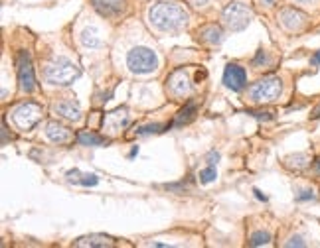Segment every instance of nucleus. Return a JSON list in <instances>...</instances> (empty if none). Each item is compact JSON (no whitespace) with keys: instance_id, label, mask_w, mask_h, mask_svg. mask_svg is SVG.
Returning <instances> with one entry per match:
<instances>
[{"instance_id":"obj_1","label":"nucleus","mask_w":320,"mask_h":248,"mask_svg":"<svg viewBox=\"0 0 320 248\" xmlns=\"http://www.w3.org/2000/svg\"><path fill=\"white\" fill-rule=\"evenodd\" d=\"M148 20L156 30L174 34V32H180L184 26L188 24V12L180 4H174V2H158V4L150 6Z\"/></svg>"},{"instance_id":"obj_2","label":"nucleus","mask_w":320,"mask_h":248,"mask_svg":"<svg viewBox=\"0 0 320 248\" xmlns=\"http://www.w3.org/2000/svg\"><path fill=\"white\" fill-rule=\"evenodd\" d=\"M46 81L50 85H58V87H67L76 81L81 75V69L77 67L73 61L65 59V57H55L53 61H50L44 69Z\"/></svg>"},{"instance_id":"obj_3","label":"nucleus","mask_w":320,"mask_h":248,"mask_svg":"<svg viewBox=\"0 0 320 248\" xmlns=\"http://www.w3.org/2000/svg\"><path fill=\"white\" fill-rule=\"evenodd\" d=\"M281 79L279 77H265V79L257 81L255 85L249 87V99L257 102V105H267V102H275L281 97Z\"/></svg>"},{"instance_id":"obj_4","label":"nucleus","mask_w":320,"mask_h":248,"mask_svg":"<svg viewBox=\"0 0 320 248\" xmlns=\"http://www.w3.org/2000/svg\"><path fill=\"white\" fill-rule=\"evenodd\" d=\"M127 67L137 75H148L158 69V57L148 48H133L127 53Z\"/></svg>"},{"instance_id":"obj_5","label":"nucleus","mask_w":320,"mask_h":248,"mask_svg":"<svg viewBox=\"0 0 320 248\" xmlns=\"http://www.w3.org/2000/svg\"><path fill=\"white\" fill-rule=\"evenodd\" d=\"M253 18V12L251 8H247L243 2H231L223 8L221 12V20H223V26L231 30V32H241L245 30L249 22Z\"/></svg>"},{"instance_id":"obj_6","label":"nucleus","mask_w":320,"mask_h":248,"mask_svg":"<svg viewBox=\"0 0 320 248\" xmlns=\"http://www.w3.org/2000/svg\"><path fill=\"white\" fill-rule=\"evenodd\" d=\"M42 116V107L36 102H22L12 111V122L20 130H30Z\"/></svg>"},{"instance_id":"obj_7","label":"nucleus","mask_w":320,"mask_h":248,"mask_svg":"<svg viewBox=\"0 0 320 248\" xmlns=\"http://www.w3.org/2000/svg\"><path fill=\"white\" fill-rule=\"evenodd\" d=\"M127 124H128V109L123 107V109H117V111L105 114V118H103V130H105V134L115 136Z\"/></svg>"},{"instance_id":"obj_8","label":"nucleus","mask_w":320,"mask_h":248,"mask_svg":"<svg viewBox=\"0 0 320 248\" xmlns=\"http://www.w3.org/2000/svg\"><path fill=\"white\" fill-rule=\"evenodd\" d=\"M18 83L24 93H32L36 89V77H34V67L30 63V55L28 53H20L18 59Z\"/></svg>"},{"instance_id":"obj_9","label":"nucleus","mask_w":320,"mask_h":248,"mask_svg":"<svg viewBox=\"0 0 320 248\" xmlns=\"http://www.w3.org/2000/svg\"><path fill=\"white\" fill-rule=\"evenodd\" d=\"M223 83L231 91H241L245 87V83H247L245 69L241 65H237V63H230L225 67V71H223Z\"/></svg>"},{"instance_id":"obj_10","label":"nucleus","mask_w":320,"mask_h":248,"mask_svg":"<svg viewBox=\"0 0 320 248\" xmlns=\"http://www.w3.org/2000/svg\"><path fill=\"white\" fill-rule=\"evenodd\" d=\"M168 91L174 95V97H186L192 93V85H190V79L186 69H176L174 73L170 75L168 79Z\"/></svg>"},{"instance_id":"obj_11","label":"nucleus","mask_w":320,"mask_h":248,"mask_svg":"<svg viewBox=\"0 0 320 248\" xmlns=\"http://www.w3.org/2000/svg\"><path fill=\"white\" fill-rule=\"evenodd\" d=\"M279 22L289 32H300L307 26V16L295 8H283L279 12Z\"/></svg>"},{"instance_id":"obj_12","label":"nucleus","mask_w":320,"mask_h":248,"mask_svg":"<svg viewBox=\"0 0 320 248\" xmlns=\"http://www.w3.org/2000/svg\"><path fill=\"white\" fill-rule=\"evenodd\" d=\"M53 112L58 116H62L65 120H71V122H79L81 120V109L76 100L67 99V100H60L53 105Z\"/></svg>"},{"instance_id":"obj_13","label":"nucleus","mask_w":320,"mask_h":248,"mask_svg":"<svg viewBox=\"0 0 320 248\" xmlns=\"http://www.w3.org/2000/svg\"><path fill=\"white\" fill-rule=\"evenodd\" d=\"M93 6L101 16L113 18L125 10V0H93Z\"/></svg>"},{"instance_id":"obj_14","label":"nucleus","mask_w":320,"mask_h":248,"mask_svg":"<svg viewBox=\"0 0 320 248\" xmlns=\"http://www.w3.org/2000/svg\"><path fill=\"white\" fill-rule=\"evenodd\" d=\"M46 136L53 144H67L71 140V132L60 122H50L46 126Z\"/></svg>"},{"instance_id":"obj_15","label":"nucleus","mask_w":320,"mask_h":248,"mask_svg":"<svg viewBox=\"0 0 320 248\" xmlns=\"http://www.w3.org/2000/svg\"><path fill=\"white\" fill-rule=\"evenodd\" d=\"M73 246L77 248H105V246H113V238L103 235H89V236H81L73 242Z\"/></svg>"},{"instance_id":"obj_16","label":"nucleus","mask_w":320,"mask_h":248,"mask_svg":"<svg viewBox=\"0 0 320 248\" xmlns=\"http://www.w3.org/2000/svg\"><path fill=\"white\" fill-rule=\"evenodd\" d=\"M198 34H200V39L205 42V44H210V46H218V44L223 42V32H221V28L216 24L204 26Z\"/></svg>"},{"instance_id":"obj_17","label":"nucleus","mask_w":320,"mask_h":248,"mask_svg":"<svg viewBox=\"0 0 320 248\" xmlns=\"http://www.w3.org/2000/svg\"><path fill=\"white\" fill-rule=\"evenodd\" d=\"M76 140L81 146H105V144H109V138L99 136V134H95V132H91V130L79 132Z\"/></svg>"},{"instance_id":"obj_18","label":"nucleus","mask_w":320,"mask_h":248,"mask_svg":"<svg viewBox=\"0 0 320 248\" xmlns=\"http://www.w3.org/2000/svg\"><path fill=\"white\" fill-rule=\"evenodd\" d=\"M81 44H83V48H87V50H97V48L101 46L99 32H97L95 28H85V30L81 32Z\"/></svg>"},{"instance_id":"obj_19","label":"nucleus","mask_w":320,"mask_h":248,"mask_svg":"<svg viewBox=\"0 0 320 248\" xmlns=\"http://www.w3.org/2000/svg\"><path fill=\"white\" fill-rule=\"evenodd\" d=\"M194 114H196V102H188L182 111L178 112V118H176V124H186L190 122L194 118Z\"/></svg>"},{"instance_id":"obj_20","label":"nucleus","mask_w":320,"mask_h":248,"mask_svg":"<svg viewBox=\"0 0 320 248\" xmlns=\"http://www.w3.org/2000/svg\"><path fill=\"white\" fill-rule=\"evenodd\" d=\"M307 163H308L307 154H296V156L287 158V166H289V168H295V170H303V168H307Z\"/></svg>"},{"instance_id":"obj_21","label":"nucleus","mask_w":320,"mask_h":248,"mask_svg":"<svg viewBox=\"0 0 320 248\" xmlns=\"http://www.w3.org/2000/svg\"><path fill=\"white\" fill-rule=\"evenodd\" d=\"M271 242V235L265 233V231H259L255 235L251 236V246H265Z\"/></svg>"},{"instance_id":"obj_22","label":"nucleus","mask_w":320,"mask_h":248,"mask_svg":"<svg viewBox=\"0 0 320 248\" xmlns=\"http://www.w3.org/2000/svg\"><path fill=\"white\" fill-rule=\"evenodd\" d=\"M216 177H218V172H216V168H214L212 163H210L205 170L200 172V181H202V183H212Z\"/></svg>"},{"instance_id":"obj_23","label":"nucleus","mask_w":320,"mask_h":248,"mask_svg":"<svg viewBox=\"0 0 320 248\" xmlns=\"http://www.w3.org/2000/svg\"><path fill=\"white\" fill-rule=\"evenodd\" d=\"M79 183H81V185L93 187V185H97V183H99V177H97L95 174H83L81 175V179H79Z\"/></svg>"},{"instance_id":"obj_24","label":"nucleus","mask_w":320,"mask_h":248,"mask_svg":"<svg viewBox=\"0 0 320 248\" xmlns=\"http://www.w3.org/2000/svg\"><path fill=\"white\" fill-rule=\"evenodd\" d=\"M158 128H160V124H146V126H142L137 130V134H141V136H146V134H153V132H158Z\"/></svg>"},{"instance_id":"obj_25","label":"nucleus","mask_w":320,"mask_h":248,"mask_svg":"<svg viewBox=\"0 0 320 248\" xmlns=\"http://www.w3.org/2000/svg\"><path fill=\"white\" fill-rule=\"evenodd\" d=\"M265 61H267V51L259 50L257 51V57L253 59V65H261V63H265Z\"/></svg>"},{"instance_id":"obj_26","label":"nucleus","mask_w":320,"mask_h":248,"mask_svg":"<svg viewBox=\"0 0 320 248\" xmlns=\"http://www.w3.org/2000/svg\"><path fill=\"white\" fill-rule=\"evenodd\" d=\"M287 246H305V242H303L300 236H293V238L287 242Z\"/></svg>"},{"instance_id":"obj_27","label":"nucleus","mask_w":320,"mask_h":248,"mask_svg":"<svg viewBox=\"0 0 320 248\" xmlns=\"http://www.w3.org/2000/svg\"><path fill=\"white\" fill-rule=\"evenodd\" d=\"M67 179H69V181H76V183H79V179H81V174H79L77 170H71V172H67Z\"/></svg>"},{"instance_id":"obj_28","label":"nucleus","mask_w":320,"mask_h":248,"mask_svg":"<svg viewBox=\"0 0 320 248\" xmlns=\"http://www.w3.org/2000/svg\"><path fill=\"white\" fill-rule=\"evenodd\" d=\"M308 199H314L312 191H300V195H296V201H308Z\"/></svg>"},{"instance_id":"obj_29","label":"nucleus","mask_w":320,"mask_h":248,"mask_svg":"<svg viewBox=\"0 0 320 248\" xmlns=\"http://www.w3.org/2000/svg\"><path fill=\"white\" fill-rule=\"evenodd\" d=\"M188 2H190L192 6H196V8H202V6H205L210 0H188Z\"/></svg>"},{"instance_id":"obj_30","label":"nucleus","mask_w":320,"mask_h":248,"mask_svg":"<svg viewBox=\"0 0 320 248\" xmlns=\"http://www.w3.org/2000/svg\"><path fill=\"white\" fill-rule=\"evenodd\" d=\"M208 160H210V163H212V166H214V163H216V161L219 160V154H218V152H212V154H210V158H208Z\"/></svg>"},{"instance_id":"obj_31","label":"nucleus","mask_w":320,"mask_h":248,"mask_svg":"<svg viewBox=\"0 0 320 248\" xmlns=\"http://www.w3.org/2000/svg\"><path fill=\"white\" fill-rule=\"evenodd\" d=\"M310 63H312L314 67H316V65H320V51L316 53V55H314V57H312V59H310Z\"/></svg>"},{"instance_id":"obj_32","label":"nucleus","mask_w":320,"mask_h":248,"mask_svg":"<svg viewBox=\"0 0 320 248\" xmlns=\"http://www.w3.org/2000/svg\"><path fill=\"white\" fill-rule=\"evenodd\" d=\"M255 197H257V199H261V201H267V197H265V195H263V193L259 191V189H255Z\"/></svg>"},{"instance_id":"obj_33","label":"nucleus","mask_w":320,"mask_h":248,"mask_svg":"<svg viewBox=\"0 0 320 248\" xmlns=\"http://www.w3.org/2000/svg\"><path fill=\"white\" fill-rule=\"evenodd\" d=\"M259 2H261V4H265V6H273L277 0H259Z\"/></svg>"},{"instance_id":"obj_34","label":"nucleus","mask_w":320,"mask_h":248,"mask_svg":"<svg viewBox=\"0 0 320 248\" xmlns=\"http://www.w3.org/2000/svg\"><path fill=\"white\" fill-rule=\"evenodd\" d=\"M293 2H298V4H314L316 0H293Z\"/></svg>"},{"instance_id":"obj_35","label":"nucleus","mask_w":320,"mask_h":248,"mask_svg":"<svg viewBox=\"0 0 320 248\" xmlns=\"http://www.w3.org/2000/svg\"><path fill=\"white\" fill-rule=\"evenodd\" d=\"M312 118H320V105L314 109V112H312Z\"/></svg>"},{"instance_id":"obj_36","label":"nucleus","mask_w":320,"mask_h":248,"mask_svg":"<svg viewBox=\"0 0 320 248\" xmlns=\"http://www.w3.org/2000/svg\"><path fill=\"white\" fill-rule=\"evenodd\" d=\"M137 154H139V148H137V146H135V148L130 150V154H128V158H135V156H137Z\"/></svg>"},{"instance_id":"obj_37","label":"nucleus","mask_w":320,"mask_h":248,"mask_svg":"<svg viewBox=\"0 0 320 248\" xmlns=\"http://www.w3.org/2000/svg\"><path fill=\"white\" fill-rule=\"evenodd\" d=\"M316 168H318V172H320V161H318V163H316Z\"/></svg>"}]
</instances>
